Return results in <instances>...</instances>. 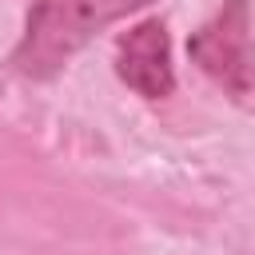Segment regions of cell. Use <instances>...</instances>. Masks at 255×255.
I'll list each match as a JSON object with an SVG mask.
<instances>
[{"label": "cell", "mask_w": 255, "mask_h": 255, "mask_svg": "<svg viewBox=\"0 0 255 255\" xmlns=\"http://www.w3.org/2000/svg\"><path fill=\"white\" fill-rule=\"evenodd\" d=\"M191 64L219 84L227 96L243 100L255 92V40H251V4L227 0L199 32L187 40Z\"/></svg>", "instance_id": "cell-2"}, {"label": "cell", "mask_w": 255, "mask_h": 255, "mask_svg": "<svg viewBox=\"0 0 255 255\" xmlns=\"http://www.w3.org/2000/svg\"><path fill=\"white\" fill-rule=\"evenodd\" d=\"M147 4L151 0H32L24 36L12 48L8 64L28 80H52L108 24Z\"/></svg>", "instance_id": "cell-1"}, {"label": "cell", "mask_w": 255, "mask_h": 255, "mask_svg": "<svg viewBox=\"0 0 255 255\" xmlns=\"http://www.w3.org/2000/svg\"><path fill=\"white\" fill-rule=\"evenodd\" d=\"M116 76L143 100H167L175 92L171 36L163 20H143L128 28L116 44Z\"/></svg>", "instance_id": "cell-3"}]
</instances>
